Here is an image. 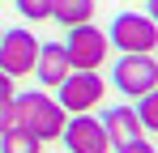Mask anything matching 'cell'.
<instances>
[{
    "mask_svg": "<svg viewBox=\"0 0 158 153\" xmlns=\"http://www.w3.org/2000/svg\"><path fill=\"white\" fill-rule=\"evenodd\" d=\"M39 38L30 34L26 26H13L0 34V73H9L13 81L17 76H30L34 73V60H39Z\"/></svg>",
    "mask_w": 158,
    "mask_h": 153,
    "instance_id": "5b68a950",
    "label": "cell"
},
{
    "mask_svg": "<svg viewBox=\"0 0 158 153\" xmlns=\"http://www.w3.org/2000/svg\"><path fill=\"white\" fill-rule=\"evenodd\" d=\"M103 132H107V140H111V149L132 145V140L145 136V128H141V119H137L132 106H107L103 111Z\"/></svg>",
    "mask_w": 158,
    "mask_h": 153,
    "instance_id": "ba28073f",
    "label": "cell"
},
{
    "mask_svg": "<svg viewBox=\"0 0 158 153\" xmlns=\"http://www.w3.org/2000/svg\"><path fill=\"white\" fill-rule=\"evenodd\" d=\"M145 17H150V22L158 26V0H145Z\"/></svg>",
    "mask_w": 158,
    "mask_h": 153,
    "instance_id": "e0dca14e",
    "label": "cell"
},
{
    "mask_svg": "<svg viewBox=\"0 0 158 153\" xmlns=\"http://www.w3.org/2000/svg\"><path fill=\"white\" fill-rule=\"evenodd\" d=\"M103 94H107V81L98 73H73L56 85V102L64 106V115H90L94 106H103Z\"/></svg>",
    "mask_w": 158,
    "mask_h": 153,
    "instance_id": "3957f363",
    "label": "cell"
},
{
    "mask_svg": "<svg viewBox=\"0 0 158 153\" xmlns=\"http://www.w3.org/2000/svg\"><path fill=\"white\" fill-rule=\"evenodd\" d=\"M39 149H43V140H34L22 128H13V132L0 136V153H39Z\"/></svg>",
    "mask_w": 158,
    "mask_h": 153,
    "instance_id": "8fae6325",
    "label": "cell"
},
{
    "mask_svg": "<svg viewBox=\"0 0 158 153\" xmlns=\"http://www.w3.org/2000/svg\"><path fill=\"white\" fill-rule=\"evenodd\" d=\"M0 34H4V30H0Z\"/></svg>",
    "mask_w": 158,
    "mask_h": 153,
    "instance_id": "ac0fdd59",
    "label": "cell"
},
{
    "mask_svg": "<svg viewBox=\"0 0 158 153\" xmlns=\"http://www.w3.org/2000/svg\"><path fill=\"white\" fill-rule=\"evenodd\" d=\"M64 153H69V149H64Z\"/></svg>",
    "mask_w": 158,
    "mask_h": 153,
    "instance_id": "d6986e66",
    "label": "cell"
},
{
    "mask_svg": "<svg viewBox=\"0 0 158 153\" xmlns=\"http://www.w3.org/2000/svg\"><path fill=\"white\" fill-rule=\"evenodd\" d=\"M64 51H69V64H73L77 73H98L103 60H107V51H111V38H107L94 22H85V26H73V30H69Z\"/></svg>",
    "mask_w": 158,
    "mask_h": 153,
    "instance_id": "277c9868",
    "label": "cell"
},
{
    "mask_svg": "<svg viewBox=\"0 0 158 153\" xmlns=\"http://www.w3.org/2000/svg\"><path fill=\"white\" fill-rule=\"evenodd\" d=\"M13 128H17V119H13V102H0V136L13 132Z\"/></svg>",
    "mask_w": 158,
    "mask_h": 153,
    "instance_id": "5bb4252c",
    "label": "cell"
},
{
    "mask_svg": "<svg viewBox=\"0 0 158 153\" xmlns=\"http://www.w3.org/2000/svg\"><path fill=\"white\" fill-rule=\"evenodd\" d=\"M26 22H52V0H13Z\"/></svg>",
    "mask_w": 158,
    "mask_h": 153,
    "instance_id": "4fadbf2b",
    "label": "cell"
},
{
    "mask_svg": "<svg viewBox=\"0 0 158 153\" xmlns=\"http://www.w3.org/2000/svg\"><path fill=\"white\" fill-rule=\"evenodd\" d=\"M17 98V85H13V76L9 73H0V102H13Z\"/></svg>",
    "mask_w": 158,
    "mask_h": 153,
    "instance_id": "9a60e30c",
    "label": "cell"
},
{
    "mask_svg": "<svg viewBox=\"0 0 158 153\" xmlns=\"http://www.w3.org/2000/svg\"><path fill=\"white\" fill-rule=\"evenodd\" d=\"M60 140H64L69 153H111L103 119H94V115H73V119L64 124V132H60Z\"/></svg>",
    "mask_w": 158,
    "mask_h": 153,
    "instance_id": "52a82bcc",
    "label": "cell"
},
{
    "mask_svg": "<svg viewBox=\"0 0 158 153\" xmlns=\"http://www.w3.org/2000/svg\"><path fill=\"white\" fill-rule=\"evenodd\" d=\"M111 85L124 98H145L150 89H158V55L150 51H124L111 68Z\"/></svg>",
    "mask_w": 158,
    "mask_h": 153,
    "instance_id": "7a4b0ae2",
    "label": "cell"
},
{
    "mask_svg": "<svg viewBox=\"0 0 158 153\" xmlns=\"http://www.w3.org/2000/svg\"><path fill=\"white\" fill-rule=\"evenodd\" d=\"M111 47L120 51H158V26L145 17V13H115L111 17V30H107Z\"/></svg>",
    "mask_w": 158,
    "mask_h": 153,
    "instance_id": "8992f818",
    "label": "cell"
},
{
    "mask_svg": "<svg viewBox=\"0 0 158 153\" xmlns=\"http://www.w3.org/2000/svg\"><path fill=\"white\" fill-rule=\"evenodd\" d=\"M115 153H158V149L150 145V140H145V136H141V140H132V145H120Z\"/></svg>",
    "mask_w": 158,
    "mask_h": 153,
    "instance_id": "2e32d148",
    "label": "cell"
},
{
    "mask_svg": "<svg viewBox=\"0 0 158 153\" xmlns=\"http://www.w3.org/2000/svg\"><path fill=\"white\" fill-rule=\"evenodd\" d=\"M132 111H137V119H141V128L158 136V89H150L145 98H137V106H132Z\"/></svg>",
    "mask_w": 158,
    "mask_h": 153,
    "instance_id": "7c38bea8",
    "label": "cell"
},
{
    "mask_svg": "<svg viewBox=\"0 0 158 153\" xmlns=\"http://www.w3.org/2000/svg\"><path fill=\"white\" fill-rule=\"evenodd\" d=\"M94 13H98V4H94V0H52V22H60L64 30L94 22Z\"/></svg>",
    "mask_w": 158,
    "mask_h": 153,
    "instance_id": "30bf717a",
    "label": "cell"
},
{
    "mask_svg": "<svg viewBox=\"0 0 158 153\" xmlns=\"http://www.w3.org/2000/svg\"><path fill=\"white\" fill-rule=\"evenodd\" d=\"M69 73H73V64H69L64 43H43V47H39V60H34V76H39L47 89H56Z\"/></svg>",
    "mask_w": 158,
    "mask_h": 153,
    "instance_id": "9c48e42d",
    "label": "cell"
},
{
    "mask_svg": "<svg viewBox=\"0 0 158 153\" xmlns=\"http://www.w3.org/2000/svg\"><path fill=\"white\" fill-rule=\"evenodd\" d=\"M13 119L22 132H30L34 140H60V132L69 124V115H64V106L52 98V94H43V89H30V94H17L13 98Z\"/></svg>",
    "mask_w": 158,
    "mask_h": 153,
    "instance_id": "6da1fadb",
    "label": "cell"
}]
</instances>
